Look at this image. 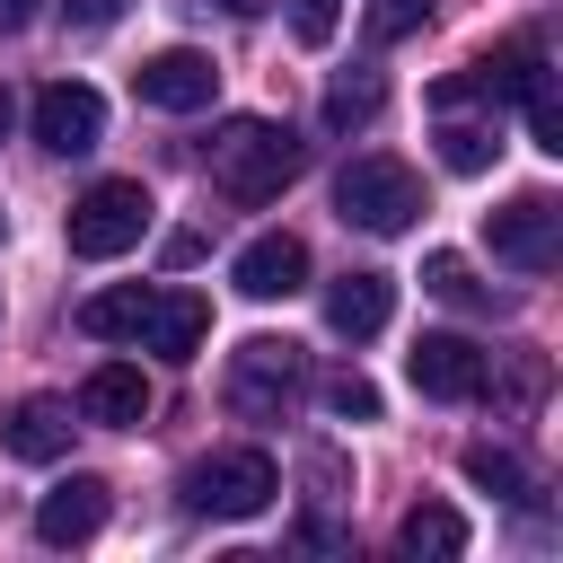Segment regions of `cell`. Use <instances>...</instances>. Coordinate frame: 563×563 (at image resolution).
Instances as JSON below:
<instances>
[{"label":"cell","instance_id":"6da1fadb","mask_svg":"<svg viewBox=\"0 0 563 563\" xmlns=\"http://www.w3.org/2000/svg\"><path fill=\"white\" fill-rule=\"evenodd\" d=\"M202 167H211V185H220L229 202H273V194L299 176V132H290V123H264V114H229V123L211 132Z\"/></svg>","mask_w":563,"mask_h":563},{"label":"cell","instance_id":"7a4b0ae2","mask_svg":"<svg viewBox=\"0 0 563 563\" xmlns=\"http://www.w3.org/2000/svg\"><path fill=\"white\" fill-rule=\"evenodd\" d=\"M299 387H308V352L290 334H246L229 352V378H220L229 413H246V422H282L299 405Z\"/></svg>","mask_w":563,"mask_h":563},{"label":"cell","instance_id":"3957f363","mask_svg":"<svg viewBox=\"0 0 563 563\" xmlns=\"http://www.w3.org/2000/svg\"><path fill=\"white\" fill-rule=\"evenodd\" d=\"M334 211L352 220V229H369V238H405L413 220H422V176L405 167V158H352L343 176H334Z\"/></svg>","mask_w":563,"mask_h":563},{"label":"cell","instance_id":"277c9868","mask_svg":"<svg viewBox=\"0 0 563 563\" xmlns=\"http://www.w3.org/2000/svg\"><path fill=\"white\" fill-rule=\"evenodd\" d=\"M150 185L141 176H106V185H88L79 202H70V255H88V264H114V255H132L141 238H150Z\"/></svg>","mask_w":563,"mask_h":563},{"label":"cell","instance_id":"5b68a950","mask_svg":"<svg viewBox=\"0 0 563 563\" xmlns=\"http://www.w3.org/2000/svg\"><path fill=\"white\" fill-rule=\"evenodd\" d=\"M273 493H282V466L264 449H211L185 466V510H202V519H255V510H273Z\"/></svg>","mask_w":563,"mask_h":563},{"label":"cell","instance_id":"8992f818","mask_svg":"<svg viewBox=\"0 0 563 563\" xmlns=\"http://www.w3.org/2000/svg\"><path fill=\"white\" fill-rule=\"evenodd\" d=\"M484 238H493L501 264L545 273V264L563 255V211H554V194H510L501 211H484Z\"/></svg>","mask_w":563,"mask_h":563},{"label":"cell","instance_id":"52a82bcc","mask_svg":"<svg viewBox=\"0 0 563 563\" xmlns=\"http://www.w3.org/2000/svg\"><path fill=\"white\" fill-rule=\"evenodd\" d=\"M35 141H44L53 158H88V150L106 141V97H97L88 79H53V88H35Z\"/></svg>","mask_w":563,"mask_h":563},{"label":"cell","instance_id":"ba28073f","mask_svg":"<svg viewBox=\"0 0 563 563\" xmlns=\"http://www.w3.org/2000/svg\"><path fill=\"white\" fill-rule=\"evenodd\" d=\"M405 369H413V387H422V396H440V405H475V396L493 387V361H484L466 334H413Z\"/></svg>","mask_w":563,"mask_h":563},{"label":"cell","instance_id":"9c48e42d","mask_svg":"<svg viewBox=\"0 0 563 563\" xmlns=\"http://www.w3.org/2000/svg\"><path fill=\"white\" fill-rule=\"evenodd\" d=\"M132 88H141V106H158V114H202L211 88H220V70H211V53L167 44V53H150V62L132 70Z\"/></svg>","mask_w":563,"mask_h":563},{"label":"cell","instance_id":"30bf717a","mask_svg":"<svg viewBox=\"0 0 563 563\" xmlns=\"http://www.w3.org/2000/svg\"><path fill=\"white\" fill-rule=\"evenodd\" d=\"M229 282H238L246 299H290V290H308V246H299L290 229H264V238L238 246Z\"/></svg>","mask_w":563,"mask_h":563},{"label":"cell","instance_id":"8fae6325","mask_svg":"<svg viewBox=\"0 0 563 563\" xmlns=\"http://www.w3.org/2000/svg\"><path fill=\"white\" fill-rule=\"evenodd\" d=\"M150 413V378H141V361H97L88 378H79V422H97V431H132Z\"/></svg>","mask_w":563,"mask_h":563},{"label":"cell","instance_id":"7c38bea8","mask_svg":"<svg viewBox=\"0 0 563 563\" xmlns=\"http://www.w3.org/2000/svg\"><path fill=\"white\" fill-rule=\"evenodd\" d=\"M387 317H396V282H387V273H334V282H325V325H334L343 343H369Z\"/></svg>","mask_w":563,"mask_h":563},{"label":"cell","instance_id":"4fadbf2b","mask_svg":"<svg viewBox=\"0 0 563 563\" xmlns=\"http://www.w3.org/2000/svg\"><path fill=\"white\" fill-rule=\"evenodd\" d=\"M106 528V484L97 475H62L44 501H35V537L44 545H88Z\"/></svg>","mask_w":563,"mask_h":563},{"label":"cell","instance_id":"5bb4252c","mask_svg":"<svg viewBox=\"0 0 563 563\" xmlns=\"http://www.w3.org/2000/svg\"><path fill=\"white\" fill-rule=\"evenodd\" d=\"M70 431H79V422H70V405H62V396H26V405L0 422V449H9V457H26V466H53V457L70 449Z\"/></svg>","mask_w":563,"mask_h":563},{"label":"cell","instance_id":"9a60e30c","mask_svg":"<svg viewBox=\"0 0 563 563\" xmlns=\"http://www.w3.org/2000/svg\"><path fill=\"white\" fill-rule=\"evenodd\" d=\"M158 361H194L202 343H211V299L202 290H158V317H150V334H141Z\"/></svg>","mask_w":563,"mask_h":563},{"label":"cell","instance_id":"2e32d148","mask_svg":"<svg viewBox=\"0 0 563 563\" xmlns=\"http://www.w3.org/2000/svg\"><path fill=\"white\" fill-rule=\"evenodd\" d=\"M150 317H158V290H150V282L97 290V299L79 308V325H88V334H106V343H141V334H150Z\"/></svg>","mask_w":563,"mask_h":563},{"label":"cell","instance_id":"e0dca14e","mask_svg":"<svg viewBox=\"0 0 563 563\" xmlns=\"http://www.w3.org/2000/svg\"><path fill=\"white\" fill-rule=\"evenodd\" d=\"M396 545H405L413 563H449V554H466V519H457L449 501H413V510L396 519Z\"/></svg>","mask_w":563,"mask_h":563},{"label":"cell","instance_id":"ac0fdd59","mask_svg":"<svg viewBox=\"0 0 563 563\" xmlns=\"http://www.w3.org/2000/svg\"><path fill=\"white\" fill-rule=\"evenodd\" d=\"M440 158H449L457 176H484V167L501 158V132H493V114H484V123H466L457 106H440Z\"/></svg>","mask_w":563,"mask_h":563},{"label":"cell","instance_id":"d6986e66","mask_svg":"<svg viewBox=\"0 0 563 563\" xmlns=\"http://www.w3.org/2000/svg\"><path fill=\"white\" fill-rule=\"evenodd\" d=\"M378 106H387L378 70H334V79H325V123H334V132H361V123H378Z\"/></svg>","mask_w":563,"mask_h":563},{"label":"cell","instance_id":"ffe728a7","mask_svg":"<svg viewBox=\"0 0 563 563\" xmlns=\"http://www.w3.org/2000/svg\"><path fill=\"white\" fill-rule=\"evenodd\" d=\"M457 466H466V484H475V493H493V501H528V493H537V484H528V466H519L510 449H493V440H475Z\"/></svg>","mask_w":563,"mask_h":563},{"label":"cell","instance_id":"44dd1931","mask_svg":"<svg viewBox=\"0 0 563 563\" xmlns=\"http://www.w3.org/2000/svg\"><path fill=\"white\" fill-rule=\"evenodd\" d=\"M422 290H431V299H449V308H493V290L475 282V264H466V255H449V246H440V255H422Z\"/></svg>","mask_w":563,"mask_h":563},{"label":"cell","instance_id":"7402d4cb","mask_svg":"<svg viewBox=\"0 0 563 563\" xmlns=\"http://www.w3.org/2000/svg\"><path fill=\"white\" fill-rule=\"evenodd\" d=\"M431 9H440V0H369V18H361V26H369V44H405Z\"/></svg>","mask_w":563,"mask_h":563},{"label":"cell","instance_id":"603a6c76","mask_svg":"<svg viewBox=\"0 0 563 563\" xmlns=\"http://www.w3.org/2000/svg\"><path fill=\"white\" fill-rule=\"evenodd\" d=\"M325 413L334 422H378V387L361 369H343V378H325Z\"/></svg>","mask_w":563,"mask_h":563},{"label":"cell","instance_id":"cb8c5ba5","mask_svg":"<svg viewBox=\"0 0 563 563\" xmlns=\"http://www.w3.org/2000/svg\"><path fill=\"white\" fill-rule=\"evenodd\" d=\"M290 35H299V44H325V35H334V0H299V9H290Z\"/></svg>","mask_w":563,"mask_h":563},{"label":"cell","instance_id":"d4e9b609","mask_svg":"<svg viewBox=\"0 0 563 563\" xmlns=\"http://www.w3.org/2000/svg\"><path fill=\"white\" fill-rule=\"evenodd\" d=\"M62 9H70V26H114L132 0H62Z\"/></svg>","mask_w":563,"mask_h":563},{"label":"cell","instance_id":"484cf974","mask_svg":"<svg viewBox=\"0 0 563 563\" xmlns=\"http://www.w3.org/2000/svg\"><path fill=\"white\" fill-rule=\"evenodd\" d=\"M35 9H44V0H0V35H18V26L35 18Z\"/></svg>","mask_w":563,"mask_h":563},{"label":"cell","instance_id":"4316f807","mask_svg":"<svg viewBox=\"0 0 563 563\" xmlns=\"http://www.w3.org/2000/svg\"><path fill=\"white\" fill-rule=\"evenodd\" d=\"M211 9H229V18H255V9H273V0H211Z\"/></svg>","mask_w":563,"mask_h":563},{"label":"cell","instance_id":"83f0119b","mask_svg":"<svg viewBox=\"0 0 563 563\" xmlns=\"http://www.w3.org/2000/svg\"><path fill=\"white\" fill-rule=\"evenodd\" d=\"M9 114H18V106H9V88H0V141H9Z\"/></svg>","mask_w":563,"mask_h":563},{"label":"cell","instance_id":"f1b7e54d","mask_svg":"<svg viewBox=\"0 0 563 563\" xmlns=\"http://www.w3.org/2000/svg\"><path fill=\"white\" fill-rule=\"evenodd\" d=\"M0 229H9V211H0Z\"/></svg>","mask_w":563,"mask_h":563}]
</instances>
